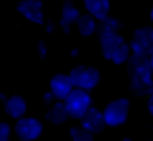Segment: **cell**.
Wrapping results in <instances>:
<instances>
[{"instance_id": "obj_1", "label": "cell", "mask_w": 153, "mask_h": 141, "mask_svg": "<svg viewBox=\"0 0 153 141\" xmlns=\"http://www.w3.org/2000/svg\"><path fill=\"white\" fill-rule=\"evenodd\" d=\"M128 63L129 84L134 94L149 96L153 91V74L148 59L131 55Z\"/></svg>"}, {"instance_id": "obj_2", "label": "cell", "mask_w": 153, "mask_h": 141, "mask_svg": "<svg viewBox=\"0 0 153 141\" xmlns=\"http://www.w3.org/2000/svg\"><path fill=\"white\" fill-rule=\"evenodd\" d=\"M98 37L100 51L105 60L115 65H123L129 61L131 56L130 44L120 32L100 33Z\"/></svg>"}, {"instance_id": "obj_3", "label": "cell", "mask_w": 153, "mask_h": 141, "mask_svg": "<svg viewBox=\"0 0 153 141\" xmlns=\"http://www.w3.org/2000/svg\"><path fill=\"white\" fill-rule=\"evenodd\" d=\"M71 80L74 85V88H80L84 91H91L98 86L100 82V72L92 66L79 65L72 68L69 72Z\"/></svg>"}, {"instance_id": "obj_4", "label": "cell", "mask_w": 153, "mask_h": 141, "mask_svg": "<svg viewBox=\"0 0 153 141\" xmlns=\"http://www.w3.org/2000/svg\"><path fill=\"white\" fill-rule=\"evenodd\" d=\"M129 44L131 55L148 59L153 54V26H141L135 29Z\"/></svg>"}, {"instance_id": "obj_5", "label": "cell", "mask_w": 153, "mask_h": 141, "mask_svg": "<svg viewBox=\"0 0 153 141\" xmlns=\"http://www.w3.org/2000/svg\"><path fill=\"white\" fill-rule=\"evenodd\" d=\"M63 103L71 118L81 119L85 114L92 108V97L88 91L74 88Z\"/></svg>"}, {"instance_id": "obj_6", "label": "cell", "mask_w": 153, "mask_h": 141, "mask_svg": "<svg viewBox=\"0 0 153 141\" xmlns=\"http://www.w3.org/2000/svg\"><path fill=\"white\" fill-rule=\"evenodd\" d=\"M130 103L128 98H117L108 103L103 110L104 119L108 127H118L126 123L129 115Z\"/></svg>"}, {"instance_id": "obj_7", "label": "cell", "mask_w": 153, "mask_h": 141, "mask_svg": "<svg viewBox=\"0 0 153 141\" xmlns=\"http://www.w3.org/2000/svg\"><path fill=\"white\" fill-rule=\"evenodd\" d=\"M43 133V123L32 116H25L14 124V134L19 141H35Z\"/></svg>"}, {"instance_id": "obj_8", "label": "cell", "mask_w": 153, "mask_h": 141, "mask_svg": "<svg viewBox=\"0 0 153 141\" xmlns=\"http://www.w3.org/2000/svg\"><path fill=\"white\" fill-rule=\"evenodd\" d=\"M17 11L33 24H44V6L42 0H20L17 4Z\"/></svg>"}, {"instance_id": "obj_9", "label": "cell", "mask_w": 153, "mask_h": 141, "mask_svg": "<svg viewBox=\"0 0 153 141\" xmlns=\"http://www.w3.org/2000/svg\"><path fill=\"white\" fill-rule=\"evenodd\" d=\"M73 90L74 85L71 80L69 74L56 73L51 76L49 81V91L55 96L56 100L59 102H65Z\"/></svg>"}, {"instance_id": "obj_10", "label": "cell", "mask_w": 153, "mask_h": 141, "mask_svg": "<svg viewBox=\"0 0 153 141\" xmlns=\"http://www.w3.org/2000/svg\"><path fill=\"white\" fill-rule=\"evenodd\" d=\"M80 125L86 130H88L90 133H92L93 135L102 133L106 125L103 111H100L98 108L92 106L80 119Z\"/></svg>"}, {"instance_id": "obj_11", "label": "cell", "mask_w": 153, "mask_h": 141, "mask_svg": "<svg viewBox=\"0 0 153 141\" xmlns=\"http://www.w3.org/2000/svg\"><path fill=\"white\" fill-rule=\"evenodd\" d=\"M80 16L81 13L79 8L71 0H67L63 2L62 8H61V17L59 19V26L65 33H69L72 25L78 23Z\"/></svg>"}, {"instance_id": "obj_12", "label": "cell", "mask_w": 153, "mask_h": 141, "mask_svg": "<svg viewBox=\"0 0 153 141\" xmlns=\"http://www.w3.org/2000/svg\"><path fill=\"white\" fill-rule=\"evenodd\" d=\"M4 109L7 116L18 121L25 117V114L27 111V104H26V100L22 96L13 94V96L7 97L6 102L4 103Z\"/></svg>"}, {"instance_id": "obj_13", "label": "cell", "mask_w": 153, "mask_h": 141, "mask_svg": "<svg viewBox=\"0 0 153 141\" xmlns=\"http://www.w3.org/2000/svg\"><path fill=\"white\" fill-rule=\"evenodd\" d=\"M82 5L86 12L98 22L109 16L110 0H82Z\"/></svg>"}, {"instance_id": "obj_14", "label": "cell", "mask_w": 153, "mask_h": 141, "mask_svg": "<svg viewBox=\"0 0 153 141\" xmlns=\"http://www.w3.org/2000/svg\"><path fill=\"white\" fill-rule=\"evenodd\" d=\"M45 118L53 124H62V123H65L69 118V115H68V111L66 109L65 103L57 100L53 105H50L48 111H47Z\"/></svg>"}, {"instance_id": "obj_15", "label": "cell", "mask_w": 153, "mask_h": 141, "mask_svg": "<svg viewBox=\"0 0 153 141\" xmlns=\"http://www.w3.org/2000/svg\"><path fill=\"white\" fill-rule=\"evenodd\" d=\"M76 29L81 36L90 37L94 32H98V20L88 13H84L76 23Z\"/></svg>"}, {"instance_id": "obj_16", "label": "cell", "mask_w": 153, "mask_h": 141, "mask_svg": "<svg viewBox=\"0 0 153 141\" xmlns=\"http://www.w3.org/2000/svg\"><path fill=\"white\" fill-rule=\"evenodd\" d=\"M121 22L111 16L99 20L98 23V35L100 33H110V32H118L121 29Z\"/></svg>"}, {"instance_id": "obj_17", "label": "cell", "mask_w": 153, "mask_h": 141, "mask_svg": "<svg viewBox=\"0 0 153 141\" xmlns=\"http://www.w3.org/2000/svg\"><path fill=\"white\" fill-rule=\"evenodd\" d=\"M69 137L72 141H94V135L81 125L72 127L69 129Z\"/></svg>"}, {"instance_id": "obj_18", "label": "cell", "mask_w": 153, "mask_h": 141, "mask_svg": "<svg viewBox=\"0 0 153 141\" xmlns=\"http://www.w3.org/2000/svg\"><path fill=\"white\" fill-rule=\"evenodd\" d=\"M11 133H12V128L10 123L1 122L0 123V141H11L10 140Z\"/></svg>"}, {"instance_id": "obj_19", "label": "cell", "mask_w": 153, "mask_h": 141, "mask_svg": "<svg viewBox=\"0 0 153 141\" xmlns=\"http://www.w3.org/2000/svg\"><path fill=\"white\" fill-rule=\"evenodd\" d=\"M36 49H37V55L39 59L44 60L48 56V45L45 44L44 41H39L36 45Z\"/></svg>"}, {"instance_id": "obj_20", "label": "cell", "mask_w": 153, "mask_h": 141, "mask_svg": "<svg viewBox=\"0 0 153 141\" xmlns=\"http://www.w3.org/2000/svg\"><path fill=\"white\" fill-rule=\"evenodd\" d=\"M42 99H43V103L45 104V105H53L55 102H57L56 100V98H55V96L50 92V91H47V92H44V94H43V97H42Z\"/></svg>"}, {"instance_id": "obj_21", "label": "cell", "mask_w": 153, "mask_h": 141, "mask_svg": "<svg viewBox=\"0 0 153 141\" xmlns=\"http://www.w3.org/2000/svg\"><path fill=\"white\" fill-rule=\"evenodd\" d=\"M44 26H45V30H47L48 33H53V32L55 31L56 24H55V22H53V20H48V22L44 23Z\"/></svg>"}, {"instance_id": "obj_22", "label": "cell", "mask_w": 153, "mask_h": 141, "mask_svg": "<svg viewBox=\"0 0 153 141\" xmlns=\"http://www.w3.org/2000/svg\"><path fill=\"white\" fill-rule=\"evenodd\" d=\"M147 110H148L149 115L153 116V91L151 92V94L148 96V99H147Z\"/></svg>"}, {"instance_id": "obj_23", "label": "cell", "mask_w": 153, "mask_h": 141, "mask_svg": "<svg viewBox=\"0 0 153 141\" xmlns=\"http://www.w3.org/2000/svg\"><path fill=\"white\" fill-rule=\"evenodd\" d=\"M69 55H71L72 57H76V56L79 55V49H78V48H72L71 51H69Z\"/></svg>"}, {"instance_id": "obj_24", "label": "cell", "mask_w": 153, "mask_h": 141, "mask_svg": "<svg viewBox=\"0 0 153 141\" xmlns=\"http://www.w3.org/2000/svg\"><path fill=\"white\" fill-rule=\"evenodd\" d=\"M148 63H149V67H151V70H152V74H153V54L148 57Z\"/></svg>"}, {"instance_id": "obj_25", "label": "cell", "mask_w": 153, "mask_h": 141, "mask_svg": "<svg viewBox=\"0 0 153 141\" xmlns=\"http://www.w3.org/2000/svg\"><path fill=\"white\" fill-rule=\"evenodd\" d=\"M149 19H151V22L153 23V4H152L151 10H149Z\"/></svg>"}, {"instance_id": "obj_26", "label": "cell", "mask_w": 153, "mask_h": 141, "mask_svg": "<svg viewBox=\"0 0 153 141\" xmlns=\"http://www.w3.org/2000/svg\"><path fill=\"white\" fill-rule=\"evenodd\" d=\"M122 141H134V140H133V139H130V137H124Z\"/></svg>"}, {"instance_id": "obj_27", "label": "cell", "mask_w": 153, "mask_h": 141, "mask_svg": "<svg viewBox=\"0 0 153 141\" xmlns=\"http://www.w3.org/2000/svg\"><path fill=\"white\" fill-rule=\"evenodd\" d=\"M147 141H153V140H147Z\"/></svg>"}]
</instances>
